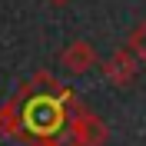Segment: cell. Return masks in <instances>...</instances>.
<instances>
[{
	"label": "cell",
	"mask_w": 146,
	"mask_h": 146,
	"mask_svg": "<svg viewBox=\"0 0 146 146\" xmlns=\"http://www.w3.org/2000/svg\"><path fill=\"white\" fill-rule=\"evenodd\" d=\"M13 113H17L20 139L27 143H43L53 139L60 129L70 123V110L76 106V93L56 80L50 70H36L13 96Z\"/></svg>",
	"instance_id": "1"
},
{
	"label": "cell",
	"mask_w": 146,
	"mask_h": 146,
	"mask_svg": "<svg viewBox=\"0 0 146 146\" xmlns=\"http://www.w3.org/2000/svg\"><path fill=\"white\" fill-rule=\"evenodd\" d=\"M70 123H73V129H76L80 146H106V139H110L106 123H103L93 110H86L83 103H76V106L70 110Z\"/></svg>",
	"instance_id": "2"
},
{
	"label": "cell",
	"mask_w": 146,
	"mask_h": 146,
	"mask_svg": "<svg viewBox=\"0 0 146 146\" xmlns=\"http://www.w3.org/2000/svg\"><path fill=\"white\" fill-rule=\"evenodd\" d=\"M100 66H103V76H106L113 86H129V83H136V76H139V63H136V56L129 53L126 46H119L116 53H110Z\"/></svg>",
	"instance_id": "3"
},
{
	"label": "cell",
	"mask_w": 146,
	"mask_h": 146,
	"mask_svg": "<svg viewBox=\"0 0 146 146\" xmlns=\"http://www.w3.org/2000/svg\"><path fill=\"white\" fill-rule=\"evenodd\" d=\"M96 63H100V56H96L93 43H86V40H73V43H66L63 50H60V66H63L66 73H73V76L90 73Z\"/></svg>",
	"instance_id": "4"
},
{
	"label": "cell",
	"mask_w": 146,
	"mask_h": 146,
	"mask_svg": "<svg viewBox=\"0 0 146 146\" xmlns=\"http://www.w3.org/2000/svg\"><path fill=\"white\" fill-rule=\"evenodd\" d=\"M126 50L133 56H136V63H139V70H146V20L139 23L133 33H129V40H126Z\"/></svg>",
	"instance_id": "5"
},
{
	"label": "cell",
	"mask_w": 146,
	"mask_h": 146,
	"mask_svg": "<svg viewBox=\"0 0 146 146\" xmlns=\"http://www.w3.org/2000/svg\"><path fill=\"white\" fill-rule=\"evenodd\" d=\"M0 136H3V139H20L17 113H13V103H10V100L0 106Z\"/></svg>",
	"instance_id": "6"
},
{
	"label": "cell",
	"mask_w": 146,
	"mask_h": 146,
	"mask_svg": "<svg viewBox=\"0 0 146 146\" xmlns=\"http://www.w3.org/2000/svg\"><path fill=\"white\" fill-rule=\"evenodd\" d=\"M46 3H53V7H66L70 0H46Z\"/></svg>",
	"instance_id": "7"
}]
</instances>
